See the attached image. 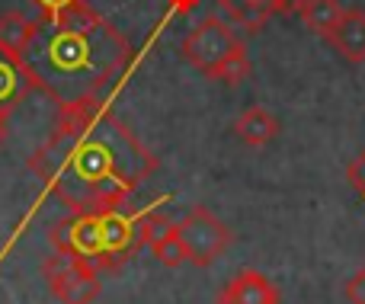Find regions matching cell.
Masks as SVG:
<instances>
[{"label":"cell","instance_id":"1","mask_svg":"<svg viewBox=\"0 0 365 304\" xmlns=\"http://www.w3.org/2000/svg\"><path fill=\"white\" fill-rule=\"evenodd\" d=\"M45 192L71 211L125 209L128 196L154 173L158 160L109 112L103 90L61 100L51 138L29 157Z\"/></svg>","mask_w":365,"mask_h":304},{"label":"cell","instance_id":"2","mask_svg":"<svg viewBox=\"0 0 365 304\" xmlns=\"http://www.w3.org/2000/svg\"><path fill=\"white\" fill-rule=\"evenodd\" d=\"M29 45H38L36 61H23L36 83L42 87L45 77L61 80H90L93 90H103L113 74H119L125 61V38L113 29V23H103L96 29H58L51 23H38V32Z\"/></svg>","mask_w":365,"mask_h":304},{"label":"cell","instance_id":"3","mask_svg":"<svg viewBox=\"0 0 365 304\" xmlns=\"http://www.w3.org/2000/svg\"><path fill=\"white\" fill-rule=\"evenodd\" d=\"M42 276L61 304H93L100 298V269L83 256L51 250L42 263Z\"/></svg>","mask_w":365,"mask_h":304},{"label":"cell","instance_id":"4","mask_svg":"<svg viewBox=\"0 0 365 304\" xmlns=\"http://www.w3.org/2000/svg\"><path fill=\"white\" fill-rule=\"evenodd\" d=\"M177 228H180L182 247H186V263H192V266H199V269L212 266L234 241L231 228H227L218 215H212L205 205H192L189 215L182 218Z\"/></svg>","mask_w":365,"mask_h":304},{"label":"cell","instance_id":"5","mask_svg":"<svg viewBox=\"0 0 365 304\" xmlns=\"http://www.w3.org/2000/svg\"><path fill=\"white\" fill-rule=\"evenodd\" d=\"M237 42H240V38L234 36V29L225 23V19L208 16V19H202L192 32H189L180 51H182V58H186L195 70H202V74L212 80L215 70H218V64L231 55V48Z\"/></svg>","mask_w":365,"mask_h":304},{"label":"cell","instance_id":"6","mask_svg":"<svg viewBox=\"0 0 365 304\" xmlns=\"http://www.w3.org/2000/svg\"><path fill=\"white\" fill-rule=\"evenodd\" d=\"M48 241L61 253H74L83 260L96 263L100 253V215H87V211H71L58 224H51Z\"/></svg>","mask_w":365,"mask_h":304},{"label":"cell","instance_id":"7","mask_svg":"<svg viewBox=\"0 0 365 304\" xmlns=\"http://www.w3.org/2000/svg\"><path fill=\"white\" fill-rule=\"evenodd\" d=\"M215 304H282L279 288L257 269H240L225 282Z\"/></svg>","mask_w":365,"mask_h":304},{"label":"cell","instance_id":"8","mask_svg":"<svg viewBox=\"0 0 365 304\" xmlns=\"http://www.w3.org/2000/svg\"><path fill=\"white\" fill-rule=\"evenodd\" d=\"M36 32H38V19L23 16L19 10L4 13V16H0V55L23 64L26 48H29V42L36 38Z\"/></svg>","mask_w":365,"mask_h":304},{"label":"cell","instance_id":"9","mask_svg":"<svg viewBox=\"0 0 365 304\" xmlns=\"http://www.w3.org/2000/svg\"><path fill=\"white\" fill-rule=\"evenodd\" d=\"M29 87H38L36 77L29 74V68L0 55V112L10 115L23 103V96L29 93Z\"/></svg>","mask_w":365,"mask_h":304},{"label":"cell","instance_id":"10","mask_svg":"<svg viewBox=\"0 0 365 304\" xmlns=\"http://www.w3.org/2000/svg\"><path fill=\"white\" fill-rule=\"evenodd\" d=\"M330 45H334L346 61L362 64L365 61V13L343 10V19L334 29V36H330Z\"/></svg>","mask_w":365,"mask_h":304},{"label":"cell","instance_id":"11","mask_svg":"<svg viewBox=\"0 0 365 304\" xmlns=\"http://www.w3.org/2000/svg\"><path fill=\"white\" fill-rule=\"evenodd\" d=\"M234 135L244 141L247 147H263L279 135V119L263 106H250L237 115L234 122Z\"/></svg>","mask_w":365,"mask_h":304},{"label":"cell","instance_id":"12","mask_svg":"<svg viewBox=\"0 0 365 304\" xmlns=\"http://www.w3.org/2000/svg\"><path fill=\"white\" fill-rule=\"evenodd\" d=\"M298 16H302V23L308 26L314 36L330 38L334 29L340 26V19H343V6H340V0H311Z\"/></svg>","mask_w":365,"mask_h":304},{"label":"cell","instance_id":"13","mask_svg":"<svg viewBox=\"0 0 365 304\" xmlns=\"http://www.w3.org/2000/svg\"><path fill=\"white\" fill-rule=\"evenodd\" d=\"M218 6L234 26H244L247 32H259L272 16V6H259L253 0H218Z\"/></svg>","mask_w":365,"mask_h":304},{"label":"cell","instance_id":"14","mask_svg":"<svg viewBox=\"0 0 365 304\" xmlns=\"http://www.w3.org/2000/svg\"><path fill=\"white\" fill-rule=\"evenodd\" d=\"M151 250H154V256H158L160 266H167V269H177V266L186 263V247H182L180 228L173 221H167L164 228L151 237Z\"/></svg>","mask_w":365,"mask_h":304},{"label":"cell","instance_id":"15","mask_svg":"<svg viewBox=\"0 0 365 304\" xmlns=\"http://www.w3.org/2000/svg\"><path fill=\"white\" fill-rule=\"evenodd\" d=\"M247 77H250V58H247V45H244V38H240V42L231 48V55L218 64V70H215L212 80L240 83V80H247Z\"/></svg>","mask_w":365,"mask_h":304},{"label":"cell","instance_id":"16","mask_svg":"<svg viewBox=\"0 0 365 304\" xmlns=\"http://www.w3.org/2000/svg\"><path fill=\"white\" fill-rule=\"evenodd\" d=\"M346 179H349V186H353V189L365 199V151H362L356 160H349V167H346Z\"/></svg>","mask_w":365,"mask_h":304},{"label":"cell","instance_id":"17","mask_svg":"<svg viewBox=\"0 0 365 304\" xmlns=\"http://www.w3.org/2000/svg\"><path fill=\"white\" fill-rule=\"evenodd\" d=\"M346 298L349 304H365V266L346 282Z\"/></svg>","mask_w":365,"mask_h":304},{"label":"cell","instance_id":"18","mask_svg":"<svg viewBox=\"0 0 365 304\" xmlns=\"http://www.w3.org/2000/svg\"><path fill=\"white\" fill-rule=\"evenodd\" d=\"M32 4L42 10V19L48 23V19H55L61 10H68L71 4H77V0H32Z\"/></svg>","mask_w":365,"mask_h":304},{"label":"cell","instance_id":"19","mask_svg":"<svg viewBox=\"0 0 365 304\" xmlns=\"http://www.w3.org/2000/svg\"><path fill=\"white\" fill-rule=\"evenodd\" d=\"M311 0H272V10L276 13H302Z\"/></svg>","mask_w":365,"mask_h":304},{"label":"cell","instance_id":"20","mask_svg":"<svg viewBox=\"0 0 365 304\" xmlns=\"http://www.w3.org/2000/svg\"><path fill=\"white\" fill-rule=\"evenodd\" d=\"M195 4H199V0H170V10L173 13H189Z\"/></svg>","mask_w":365,"mask_h":304},{"label":"cell","instance_id":"21","mask_svg":"<svg viewBox=\"0 0 365 304\" xmlns=\"http://www.w3.org/2000/svg\"><path fill=\"white\" fill-rule=\"evenodd\" d=\"M6 119H10V115H4V112H0V145H4V141H6Z\"/></svg>","mask_w":365,"mask_h":304},{"label":"cell","instance_id":"22","mask_svg":"<svg viewBox=\"0 0 365 304\" xmlns=\"http://www.w3.org/2000/svg\"><path fill=\"white\" fill-rule=\"evenodd\" d=\"M253 4H259V6H272V0H253ZM276 13V10H272Z\"/></svg>","mask_w":365,"mask_h":304}]
</instances>
